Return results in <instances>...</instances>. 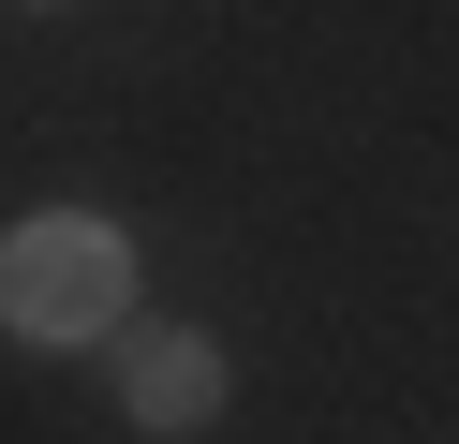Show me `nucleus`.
Here are the masks:
<instances>
[{
    "label": "nucleus",
    "instance_id": "f03ea898",
    "mask_svg": "<svg viewBox=\"0 0 459 444\" xmlns=\"http://www.w3.org/2000/svg\"><path fill=\"white\" fill-rule=\"evenodd\" d=\"M119 414L134 430H208L222 414V341L208 326H134L119 341Z\"/></svg>",
    "mask_w": 459,
    "mask_h": 444
},
{
    "label": "nucleus",
    "instance_id": "f257e3e1",
    "mask_svg": "<svg viewBox=\"0 0 459 444\" xmlns=\"http://www.w3.org/2000/svg\"><path fill=\"white\" fill-rule=\"evenodd\" d=\"M134 311V237L90 222V207H30L0 237V326L15 341H119Z\"/></svg>",
    "mask_w": 459,
    "mask_h": 444
}]
</instances>
